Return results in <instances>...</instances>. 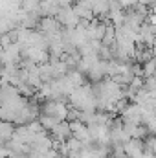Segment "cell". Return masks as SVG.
Returning a JSON list of instances; mask_svg holds the SVG:
<instances>
[{
  "label": "cell",
  "instance_id": "1",
  "mask_svg": "<svg viewBox=\"0 0 156 158\" xmlns=\"http://www.w3.org/2000/svg\"><path fill=\"white\" fill-rule=\"evenodd\" d=\"M68 103H70V107H74L77 110H97V101L92 92V85H88V83L76 86L68 94Z\"/></svg>",
  "mask_w": 156,
  "mask_h": 158
},
{
  "label": "cell",
  "instance_id": "2",
  "mask_svg": "<svg viewBox=\"0 0 156 158\" xmlns=\"http://www.w3.org/2000/svg\"><path fill=\"white\" fill-rule=\"evenodd\" d=\"M68 103L66 101H57V99H46L40 103V114H48V116H53L59 121L66 119L68 114Z\"/></svg>",
  "mask_w": 156,
  "mask_h": 158
},
{
  "label": "cell",
  "instance_id": "3",
  "mask_svg": "<svg viewBox=\"0 0 156 158\" xmlns=\"http://www.w3.org/2000/svg\"><path fill=\"white\" fill-rule=\"evenodd\" d=\"M55 19L59 20V24H61L63 28H76L79 24V20H81L79 15L76 13V9H74L72 6L59 9V13L55 15Z\"/></svg>",
  "mask_w": 156,
  "mask_h": 158
},
{
  "label": "cell",
  "instance_id": "4",
  "mask_svg": "<svg viewBox=\"0 0 156 158\" xmlns=\"http://www.w3.org/2000/svg\"><path fill=\"white\" fill-rule=\"evenodd\" d=\"M70 129H72V136L77 138L79 142H83V143H94V140L90 136V131H88V125L83 123L81 119L70 121Z\"/></svg>",
  "mask_w": 156,
  "mask_h": 158
},
{
  "label": "cell",
  "instance_id": "5",
  "mask_svg": "<svg viewBox=\"0 0 156 158\" xmlns=\"http://www.w3.org/2000/svg\"><path fill=\"white\" fill-rule=\"evenodd\" d=\"M37 28H39V31H42L46 37H51V35H55V33H59L63 30V26L59 24V20L55 17H42Z\"/></svg>",
  "mask_w": 156,
  "mask_h": 158
},
{
  "label": "cell",
  "instance_id": "6",
  "mask_svg": "<svg viewBox=\"0 0 156 158\" xmlns=\"http://www.w3.org/2000/svg\"><path fill=\"white\" fill-rule=\"evenodd\" d=\"M50 136H51V140L53 142H66L70 136H72V129H70V121H66V119H63V121H59L57 125H55V129L53 131H50Z\"/></svg>",
  "mask_w": 156,
  "mask_h": 158
},
{
  "label": "cell",
  "instance_id": "7",
  "mask_svg": "<svg viewBox=\"0 0 156 158\" xmlns=\"http://www.w3.org/2000/svg\"><path fill=\"white\" fill-rule=\"evenodd\" d=\"M125 153L129 158H143L145 155V147H143V140L140 138H130L125 145H123Z\"/></svg>",
  "mask_w": 156,
  "mask_h": 158
},
{
  "label": "cell",
  "instance_id": "8",
  "mask_svg": "<svg viewBox=\"0 0 156 158\" xmlns=\"http://www.w3.org/2000/svg\"><path fill=\"white\" fill-rule=\"evenodd\" d=\"M107 64H109V61H97L96 64H92V68L86 72V77L90 79L92 83H96V81H101V79L107 77Z\"/></svg>",
  "mask_w": 156,
  "mask_h": 158
},
{
  "label": "cell",
  "instance_id": "9",
  "mask_svg": "<svg viewBox=\"0 0 156 158\" xmlns=\"http://www.w3.org/2000/svg\"><path fill=\"white\" fill-rule=\"evenodd\" d=\"M15 129H17V125H15L13 121L0 119V142H2V143H7V142L13 138Z\"/></svg>",
  "mask_w": 156,
  "mask_h": 158
},
{
  "label": "cell",
  "instance_id": "10",
  "mask_svg": "<svg viewBox=\"0 0 156 158\" xmlns=\"http://www.w3.org/2000/svg\"><path fill=\"white\" fill-rule=\"evenodd\" d=\"M39 121H40V125H42V129L44 131H53L55 129V125L59 123V119L57 118H53V116H48V114H40L39 116Z\"/></svg>",
  "mask_w": 156,
  "mask_h": 158
},
{
  "label": "cell",
  "instance_id": "11",
  "mask_svg": "<svg viewBox=\"0 0 156 158\" xmlns=\"http://www.w3.org/2000/svg\"><path fill=\"white\" fill-rule=\"evenodd\" d=\"M40 0H22L20 2V11L30 13V11H39Z\"/></svg>",
  "mask_w": 156,
  "mask_h": 158
},
{
  "label": "cell",
  "instance_id": "12",
  "mask_svg": "<svg viewBox=\"0 0 156 158\" xmlns=\"http://www.w3.org/2000/svg\"><path fill=\"white\" fill-rule=\"evenodd\" d=\"M154 74H156V63L153 59L142 63V76H143V77H151V76H154Z\"/></svg>",
  "mask_w": 156,
  "mask_h": 158
},
{
  "label": "cell",
  "instance_id": "13",
  "mask_svg": "<svg viewBox=\"0 0 156 158\" xmlns=\"http://www.w3.org/2000/svg\"><path fill=\"white\" fill-rule=\"evenodd\" d=\"M143 125L147 127L149 134H156V112H153L149 118L145 119V123H143Z\"/></svg>",
  "mask_w": 156,
  "mask_h": 158
},
{
  "label": "cell",
  "instance_id": "14",
  "mask_svg": "<svg viewBox=\"0 0 156 158\" xmlns=\"http://www.w3.org/2000/svg\"><path fill=\"white\" fill-rule=\"evenodd\" d=\"M138 0H119V4H121V7L123 9H127V7H130V6H134Z\"/></svg>",
  "mask_w": 156,
  "mask_h": 158
},
{
  "label": "cell",
  "instance_id": "15",
  "mask_svg": "<svg viewBox=\"0 0 156 158\" xmlns=\"http://www.w3.org/2000/svg\"><path fill=\"white\" fill-rule=\"evenodd\" d=\"M153 50H154V53H156V35H154V40H153V46H151Z\"/></svg>",
  "mask_w": 156,
  "mask_h": 158
},
{
  "label": "cell",
  "instance_id": "16",
  "mask_svg": "<svg viewBox=\"0 0 156 158\" xmlns=\"http://www.w3.org/2000/svg\"><path fill=\"white\" fill-rule=\"evenodd\" d=\"M55 158H66V156H64V155H57Z\"/></svg>",
  "mask_w": 156,
  "mask_h": 158
},
{
  "label": "cell",
  "instance_id": "17",
  "mask_svg": "<svg viewBox=\"0 0 156 158\" xmlns=\"http://www.w3.org/2000/svg\"><path fill=\"white\" fill-rule=\"evenodd\" d=\"M2 83H4V79H2V77H0V86H2Z\"/></svg>",
  "mask_w": 156,
  "mask_h": 158
},
{
  "label": "cell",
  "instance_id": "18",
  "mask_svg": "<svg viewBox=\"0 0 156 158\" xmlns=\"http://www.w3.org/2000/svg\"><path fill=\"white\" fill-rule=\"evenodd\" d=\"M153 61H154V63H156V53H154V57H153Z\"/></svg>",
  "mask_w": 156,
  "mask_h": 158
}]
</instances>
